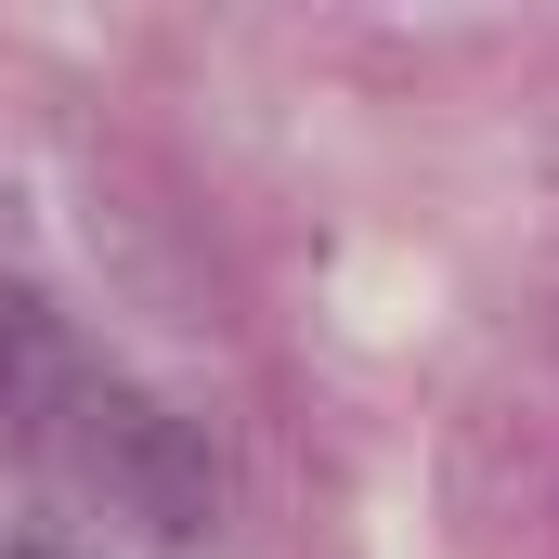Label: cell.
Returning <instances> with one entry per match:
<instances>
[{"label":"cell","instance_id":"1","mask_svg":"<svg viewBox=\"0 0 559 559\" xmlns=\"http://www.w3.org/2000/svg\"><path fill=\"white\" fill-rule=\"evenodd\" d=\"M79 455H92V481L131 508L143 534H169V547H195L209 521H222V455H209V429L169 417V404H143V391H79Z\"/></svg>","mask_w":559,"mask_h":559},{"label":"cell","instance_id":"2","mask_svg":"<svg viewBox=\"0 0 559 559\" xmlns=\"http://www.w3.org/2000/svg\"><path fill=\"white\" fill-rule=\"evenodd\" d=\"M39 404H66V325L39 286H0V417L26 429Z\"/></svg>","mask_w":559,"mask_h":559}]
</instances>
